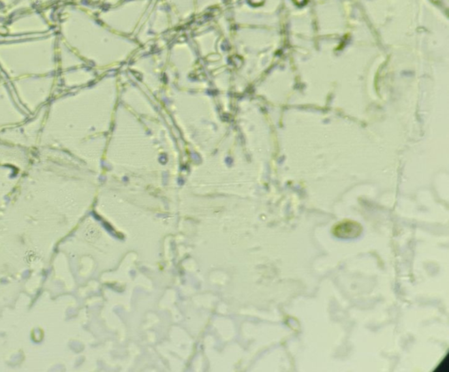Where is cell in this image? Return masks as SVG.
I'll return each instance as SVG.
<instances>
[{
    "instance_id": "obj_1",
    "label": "cell",
    "mask_w": 449,
    "mask_h": 372,
    "mask_svg": "<svg viewBox=\"0 0 449 372\" xmlns=\"http://www.w3.org/2000/svg\"><path fill=\"white\" fill-rule=\"evenodd\" d=\"M357 223L353 224L352 222H343L342 224L336 226L334 233L340 238H354L359 234Z\"/></svg>"
}]
</instances>
